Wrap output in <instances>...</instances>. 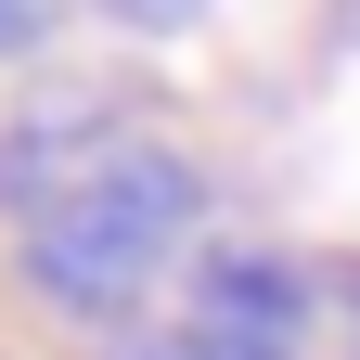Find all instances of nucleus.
Returning a JSON list of instances; mask_svg holds the SVG:
<instances>
[{"label":"nucleus","mask_w":360,"mask_h":360,"mask_svg":"<svg viewBox=\"0 0 360 360\" xmlns=\"http://www.w3.org/2000/svg\"><path fill=\"white\" fill-rule=\"evenodd\" d=\"M193 219H206L193 155H167L155 129H129L65 206H39L26 232H13V270L65 309V322H116V309H142L155 270L193 245Z\"/></svg>","instance_id":"1"},{"label":"nucleus","mask_w":360,"mask_h":360,"mask_svg":"<svg viewBox=\"0 0 360 360\" xmlns=\"http://www.w3.org/2000/svg\"><path fill=\"white\" fill-rule=\"evenodd\" d=\"M116 142H129V103H90V90H39V103H13V116H0V219L26 232V219L65 206Z\"/></svg>","instance_id":"2"},{"label":"nucleus","mask_w":360,"mask_h":360,"mask_svg":"<svg viewBox=\"0 0 360 360\" xmlns=\"http://www.w3.org/2000/svg\"><path fill=\"white\" fill-rule=\"evenodd\" d=\"M180 322H193L219 360H296L309 347V270L257 257V245H219L193 270V296H180Z\"/></svg>","instance_id":"3"},{"label":"nucleus","mask_w":360,"mask_h":360,"mask_svg":"<svg viewBox=\"0 0 360 360\" xmlns=\"http://www.w3.org/2000/svg\"><path fill=\"white\" fill-rule=\"evenodd\" d=\"M103 13H116V26H155V39H180V26L206 13V0H103Z\"/></svg>","instance_id":"4"},{"label":"nucleus","mask_w":360,"mask_h":360,"mask_svg":"<svg viewBox=\"0 0 360 360\" xmlns=\"http://www.w3.org/2000/svg\"><path fill=\"white\" fill-rule=\"evenodd\" d=\"M39 39H52V13L39 0H0V52H39Z\"/></svg>","instance_id":"5"}]
</instances>
